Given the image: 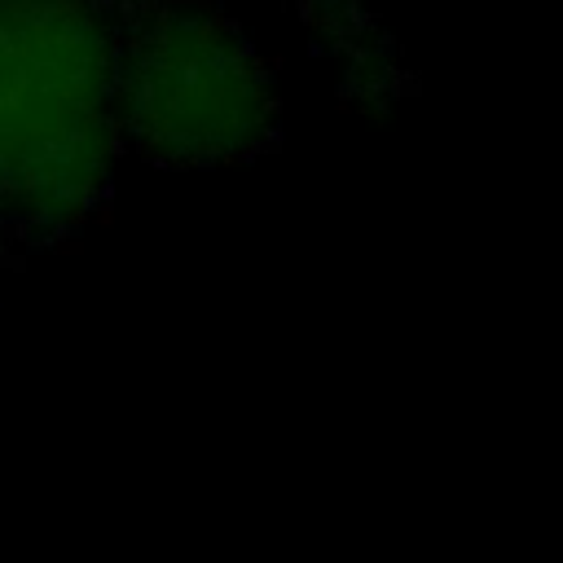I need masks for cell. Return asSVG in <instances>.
I'll use <instances>...</instances> for the list:
<instances>
[{
    "mask_svg": "<svg viewBox=\"0 0 563 563\" xmlns=\"http://www.w3.org/2000/svg\"><path fill=\"white\" fill-rule=\"evenodd\" d=\"M22 246V238H18V229L4 220V211H0V277L9 273V260H13V251Z\"/></svg>",
    "mask_w": 563,
    "mask_h": 563,
    "instance_id": "cell-3",
    "label": "cell"
},
{
    "mask_svg": "<svg viewBox=\"0 0 563 563\" xmlns=\"http://www.w3.org/2000/svg\"><path fill=\"white\" fill-rule=\"evenodd\" d=\"M92 4H106V9H123V4H132V0H92Z\"/></svg>",
    "mask_w": 563,
    "mask_h": 563,
    "instance_id": "cell-4",
    "label": "cell"
},
{
    "mask_svg": "<svg viewBox=\"0 0 563 563\" xmlns=\"http://www.w3.org/2000/svg\"><path fill=\"white\" fill-rule=\"evenodd\" d=\"M114 128L150 167H233L277 141L282 79L224 0H132L114 9Z\"/></svg>",
    "mask_w": 563,
    "mask_h": 563,
    "instance_id": "cell-2",
    "label": "cell"
},
{
    "mask_svg": "<svg viewBox=\"0 0 563 563\" xmlns=\"http://www.w3.org/2000/svg\"><path fill=\"white\" fill-rule=\"evenodd\" d=\"M123 163L114 128V9L0 0V211L22 242L97 220Z\"/></svg>",
    "mask_w": 563,
    "mask_h": 563,
    "instance_id": "cell-1",
    "label": "cell"
}]
</instances>
